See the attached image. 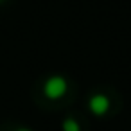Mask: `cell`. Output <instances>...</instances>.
<instances>
[{
  "label": "cell",
  "instance_id": "cell-1",
  "mask_svg": "<svg viewBox=\"0 0 131 131\" xmlns=\"http://www.w3.org/2000/svg\"><path fill=\"white\" fill-rule=\"evenodd\" d=\"M67 90H68V83H67V79L61 77V75H52V77H49L47 83H45V86H43V92H45V95H47L50 101L61 99V97L67 93Z\"/></svg>",
  "mask_w": 131,
  "mask_h": 131
},
{
  "label": "cell",
  "instance_id": "cell-3",
  "mask_svg": "<svg viewBox=\"0 0 131 131\" xmlns=\"http://www.w3.org/2000/svg\"><path fill=\"white\" fill-rule=\"evenodd\" d=\"M63 131H81V126H79V122L75 120V118H65V122H63Z\"/></svg>",
  "mask_w": 131,
  "mask_h": 131
},
{
  "label": "cell",
  "instance_id": "cell-2",
  "mask_svg": "<svg viewBox=\"0 0 131 131\" xmlns=\"http://www.w3.org/2000/svg\"><path fill=\"white\" fill-rule=\"evenodd\" d=\"M110 106H111L110 99H108L106 95H102V93H95V95L88 101V108H90V111H92L93 115H97V117L106 115V113L110 111Z\"/></svg>",
  "mask_w": 131,
  "mask_h": 131
},
{
  "label": "cell",
  "instance_id": "cell-5",
  "mask_svg": "<svg viewBox=\"0 0 131 131\" xmlns=\"http://www.w3.org/2000/svg\"><path fill=\"white\" fill-rule=\"evenodd\" d=\"M0 2H2V0H0Z\"/></svg>",
  "mask_w": 131,
  "mask_h": 131
},
{
  "label": "cell",
  "instance_id": "cell-4",
  "mask_svg": "<svg viewBox=\"0 0 131 131\" xmlns=\"http://www.w3.org/2000/svg\"><path fill=\"white\" fill-rule=\"evenodd\" d=\"M16 131H31V129H27V127H20V129H16Z\"/></svg>",
  "mask_w": 131,
  "mask_h": 131
}]
</instances>
